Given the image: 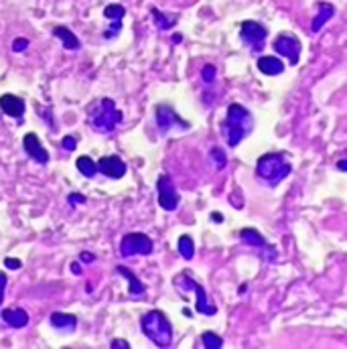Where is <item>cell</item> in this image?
Here are the masks:
<instances>
[{"mask_svg":"<svg viewBox=\"0 0 347 349\" xmlns=\"http://www.w3.org/2000/svg\"><path fill=\"white\" fill-rule=\"evenodd\" d=\"M85 201H88V197L81 195V193H69L67 195V203H71V205H83Z\"/></svg>","mask_w":347,"mask_h":349,"instance_id":"4dcf8cb0","label":"cell"},{"mask_svg":"<svg viewBox=\"0 0 347 349\" xmlns=\"http://www.w3.org/2000/svg\"><path fill=\"white\" fill-rule=\"evenodd\" d=\"M49 323L51 327H55L59 331H65V333H71L77 329V317L69 313H51Z\"/></svg>","mask_w":347,"mask_h":349,"instance_id":"ac0fdd59","label":"cell"},{"mask_svg":"<svg viewBox=\"0 0 347 349\" xmlns=\"http://www.w3.org/2000/svg\"><path fill=\"white\" fill-rule=\"evenodd\" d=\"M0 110L10 118H23L25 116V100L14 94H4L0 96Z\"/></svg>","mask_w":347,"mask_h":349,"instance_id":"4fadbf2b","label":"cell"},{"mask_svg":"<svg viewBox=\"0 0 347 349\" xmlns=\"http://www.w3.org/2000/svg\"><path fill=\"white\" fill-rule=\"evenodd\" d=\"M23 150L27 152V157H31L35 163H39V165H47L49 163V152H47V148L41 144V140H39V136L35 134V132H27L25 136H23Z\"/></svg>","mask_w":347,"mask_h":349,"instance_id":"7c38bea8","label":"cell"},{"mask_svg":"<svg viewBox=\"0 0 347 349\" xmlns=\"http://www.w3.org/2000/svg\"><path fill=\"white\" fill-rule=\"evenodd\" d=\"M209 217H211V222H213V224H224V213H218V211H213Z\"/></svg>","mask_w":347,"mask_h":349,"instance_id":"d590c367","label":"cell"},{"mask_svg":"<svg viewBox=\"0 0 347 349\" xmlns=\"http://www.w3.org/2000/svg\"><path fill=\"white\" fill-rule=\"evenodd\" d=\"M116 272L120 274V276H124L126 280H128V296L130 298H142L144 294H146V287H144V282L130 270V268H126V266H116Z\"/></svg>","mask_w":347,"mask_h":349,"instance_id":"5bb4252c","label":"cell"},{"mask_svg":"<svg viewBox=\"0 0 347 349\" xmlns=\"http://www.w3.org/2000/svg\"><path fill=\"white\" fill-rule=\"evenodd\" d=\"M85 116H88L90 128L98 134H112L122 124V118H124L122 110L116 106V102L112 98L94 100L88 106V110H85Z\"/></svg>","mask_w":347,"mask_h":349,"instance_id":"6da1fadb","label":"cell"},{"mask_svg":"<svg viewBox=\"0 0 347 349\" xmlns=\"http://www.w3.org/2000/svg\"><path fill=\"white\" fill-rule=\"evenodd\" d=\"M4 266L8 270H20L23 268V262H20L18 258H4Z\"/></svg>","mask_w":347,"mask_h":349,"instance_id":"1f68e13d","label":"cell"},{"mask_svg":"<svg viewBox=\"0 0 347 349\" xmlns=\"http://www.w3.org/2000/svg\"><path fill=\"white\" fill-rule=\"evenodd\" d=\"M337 169H339V171H347V161H339V163H337Z\"/></svg>","mask_w":347,"mask_h":349,"instance_id":"74e56055","label":"cell"},{"mask_svg":"<svg viewBox=\"0 0 347 349\" xmlns=\"http://www.w3.org/2000/svg\"><path fill=\"white\" fill-rule=\"evenodd\" d=\"M215 77H218V69H215V65H211V63L203 65V69H201V79H203L205 83H213Z\"/></svg>","mask_w":347,"mask_h":349,"instance_id":"4316f807","label":"cell"},{"mask_svg":"<svg viewBox=\"0 0 347 349\" xmlns=\"http://www.w3.org/2000/svg\"><path fill=\"white\" fill-rule=\"evenodd\" d=\"M173 285H175L177 292H181L183 296L187 292H195V311L201 313V315H207V317H213V315H218V307L211 302L207 291L203 289L201 282L195 280L189 272H181L177 274L175 278H173Z\"/></svg>","mask_w":347,"mask_h":349,"instance_id":"5b68a950","label":"cell"},{"mask_svg":"<svg viewBox=\"0 0 347 349\" xmlns=\"http://www.w3.org/2000/svg\"><path fill=\"white\" fill-rule=\"evenodd\" d=\"M240 239H242L246 246H250V248H268L266 237L260 233L258 230H254V228H244L240 232Z\"/></svg>","mask_w":347,"mask_h":349,"instance_id":"ffe728a7","label":"cell"},{"mask_svg":"<svg viewBox=\"0 0 347 349\" xmlns=\"http://www.w3.org/2000/svg\"><path fill=\"white\" fill-rule=\"evenodd\" d=\"M124 14H126V8L122 6V4H116V2H112V4H108L106 8H104V16L108 18V20H122L124 18Z\"/></svg>","mask_w":347,"mask_h":349,"instance_id":"484cf974","label":"cell"},{"mask_svg":"<svg viewBox=\"0 0 347 349\" xmlns=\"http://www.w3.org/2000/svg\"><path fill=\"white\" fill-rule=\"evenodd\" d=\"M120 31H122V20H120V18H118V20H112L110 29H106V31H104V39H106V41H110V39H114L116 35H120Z\"/></svg>","mask_w":347,"mask_h":349,"instance_id":"83f0119b","label":"cell"},{"mask_svg":"<svg viewBox=\"0 0 347 349\" xmlns=\"http://www.w3.org/2000/svg\"><path fill=\"white\" fill-rule=\"evenodd\" d=\"M79 260L83 262V264H92V262L96 260V256H94L92 252H81V254H79Z\"/></svg>","mask_w":347,"mask_h":349,"instance_id":"836d02e7","label":"cell"},{"mask_svg":"<svg viewBox=\"0 0 347 349\" xmlns=\"http://www.w3.org/2000/svg\"><path fill=\"white\" fill-rule=\"evenodd\" d=\"M177 248H179V254H181L185 260H193V256H195V242H193L191 235H187V233L181 235Z\"/></svg>","mask_w":347,"mask_h":349,"instance_id":"603a6c76","label":"cell"},{"mask_svg":"<svg viewBox=\"0 0 347 349\" xmlns=\"http://www.w3.org/2000/svg\"><path fill=\"white\" fill-rule=\"evenodd\" d=\"M61 146H63V150H67V152H73L75 148H77V140H75V136H63V140H61Z\"/></svg>","mask_w":347,"mask_h":349,"instance_id":"f546056e","label":"cell"},{"mask_svg":"<svg viewBox=\"0 0 347 349\" xmlns=\"http://www.w3.org/2000/svg\"><path fill=\"white\" fill-rule=\"evenodd\" d=\"M96 167H98V173H102L104 177H108V179H122L126 174V171H128L126 163L120 157H116V155L102 157L96 163Z\"/></svg>","mask_w":347,"mask_h":349,"instance_id":"8fae6325","label":"cell"},{"mask_svg":"<svg viewBox=\"0 0 347 349\" xmlns=\"http://www.w3.org/2000/svg\"><path fill=\"white\" fill-rule=\"evenodd\" d=\"M140 329L157 347H171L173 345V325H171L169 317L159 309L146 311L140 317Z\"/></svg>","mask_w":347,"mask_h":349,"instance_id":"277c9868","label":"cell"},{"mask_svg":"<svg viewBox=\"0 0 347 349\" xmlns=\"http://www.w3.org/2000/svg\"><path fill=\"white\" fill-rule=\"evenodd\" d=\"M2 321L12 329H23V327L29 325V313L25 309H4Z\"/></svg>","mask_w":347,"mask_h":349,"instance_id":"d6986e66","label":"cell"},{"mask_svg":"<svg viewBox=\"0 0 347 349\" xmlns=\"http://www.w3.org/2000/svg\"><path fill=\"white\" fill-rule=\"evenodd\" d=\"M201 343H203L205 349H218V347L224 345V339H222L218 333H215V331H205V333L201 335Z\"/></svg>","mask_w":347,"mask_h":349,"instance_id":"cb8c5ba5","label":"cell"},{"mask_svg":"<svg viewBox=\"0 0 347 349\" xmlns=\"http://www.w3.org/2000/svg\"><path fill=\"white\" fill-rule=\"evenodd\" d=\"M6 285H8V278H6V274L0 270V304L4 302V292H6Z\"/></svg>","mask_w":347,"mask_h":349,"instance_id":"d6a6232c","label":"cell"},{"mask_svg":"<svg viewBox=\"0 0 347 349\" xmlns=\"http://www.w3.org/2000/svg\"><path fill=\"white\" fill-rule=\"evenodd\" d=\"M75 167H77V171L83 174V177H88V179H94L96 174H98V167H96V163L88 157V155H83V157H77V161H75Z\"/></svg>","mask_w":347,"mask_h":349,"instance_id":"7402d4cb","label":"cell"},{"mask_svg":"<svg viewBox=\"0 0 347 349\" xmlns=\"http://www.w3.org/2000/svg\"><path fill=\"white\" fill-rule=\"evenodd\" d=\"M272 49L276 51V55H283L285 59H289L290 65H296L300 61L302 45H300L298 37H294L292 33H280V35H276V39L272 41Z\"/></svg>","mask_w":347,"mask_h":349,"instance_id":"30bf717a","label":"cell"},{"mask_svg":"<svg viewBox=\"0 0 347 349\" xmlns=\"http://www.w3.org/2000/svg\"><path fill=\"white\" fill-rule=\"evenodd\" d=\"M69 268H71V272H73V274H75V276H79V274H81V266H79V264H77V262H73V264H71V266H69Z\"/></svg>","mask_w":347,"mask_h":349,"instance_id":"8d00e7d4","label":"cell"},{"mask_svg":"<svg viewBox=\"0 0 347 349\" xmlns=\"http://www.w3.org/2000/svg\"><path fill=\"white\" fill-rule=\"evenodd\" d=\"M292 173L285 152H264L256 163V177L268 187H278Z\"/></svg>","mask_w":347,"mask_h":349,"instance_id":"3957f363","label":"cell"},{"mask_svg":"<svg viewBox=\"0 0 347 349\" xmlns=\"http://www.w3.org/2000/svg\"><path fill=\"white\" fill-rule=\"evenodd\" d=\"M256 67L262 75H268V77H274V75H280L285 71V63L283 59H278L276 55H262L258 57L256 61Z\"/></svg>","mask_w":347,"mask_h":349,"instance_id":"9a60e30c","label":"cell"},{"mask_svg":"<svg viewBox=\"0 0 347 349\" xmlns=\"http://www.w3.org/2000/svg\"><path fill=\"white\" fill-rule=\"evenodd\" d=\"M317 8H319L317 16L313 18V23H311V31L313 33H319L335 16V6L331 2H325V0H321V2H317Z\"/></svg>","mask_w":347,"mask_h":349,"instance_id":"e0dca14e","label":"cell"},{"mask_svg":"<svg viewBox=\"0 0 347 349\" xmlns=\"http://www.w3.org/2000/svg\"><path fill=\"white\" fill-rule=\"evenodd\" d=\"M155 124H157V130L163 136H169L173 132H187V130H191V124L185 118H181L171 104H159L155 108Z\"/></svg>","mask_w":347,"mask_h":349,"instance_id":"8992f818","label":"cell"},{"mask_svg":"<svg viewBox=\"0 0 347 349\" xmlns=\"http://www.w3.org/2000/svg\"><path fill=\"white\" fill-rule=\"evenodd\" d=\"M155 250V244L146 233L142 232H130L122 237L120 242V256L130 258V256H150Z\"/></svg>","mask_w":347,"mask_h":349,"instance_id":"52a82bcc","label":"cell"},{"mask_svg":"<svg viewBox=\"0 0 347 349\" xmlns=\"http://www.w3.org/2000/svg\"><path fill=\"white\" fill-rule=\"evenodd\" d=\"M209 157H211V163H213V167L218 169V171L226 169V165H228V159H226V152H224V148H220V146H213V148L209 150Z\"/></svg>","mask_w":347,"mask_h":349,"instance_id":"d4e9b609","label":"cell"},{"mask_svg":"<svg viewBox=\"0 0 347 349\" xmlns=\"http://www.w3.org/2000/svg\"><path fill=\"white\" fill-rule=\"evenodd\" d=\"M181 39H183V37H181V35H179V33H177V35H173V41H175V43H179V41H181Z\"/></svg>","mask_w":347,"mask_h":349,"instance_id":"f35d334b","label":"cell"},{"mask_svg":"<svg viewBox=\"0 0 347 349\" xmlns=\"http://www.w3.org/2000/svg\"><path fill=\"white\" fill-rule=\"evenodd\" d=\"M222 130H224V136L228 140V146L235 148V146H240V142L254 130V116L242 104H230Z\"/></svg>","mask_w":347,"mask_h":349,"instance_id":"7a4b0ae2","label":"cell"},{"mask_svg":"<svg viewBox=\"0 0 347 349\" xmlns=\"http://www.w3.org/2000/svg\"><path fill=\"white\" fill-rule=\"evenodd\" d=\"M110 347H114V349H118V347H124V349H130V343H128V341H124V339H114V341L110 343Z\"/></svg>","mask_w":347,"mask_h":349,"instance_id":"e575fe53","label":"cell"},{"mask_svg":"<svg viewBox=\"0 0 347 349\" xmlns=\"http://www.w3.org/2000/svg\"><path fill=\"white\" fill-rule=\"evenodd\" d=\"M268 37V29L258 20H244L240 25V39L250 51H262Z\"/></svg>","mask_w":347,"mask_h":349,"instance_id":"9c48e42d","label":"cell"},{"mask_svg":"<svg viewBox=\"0 0 347 349\" xmlns=\"http://www.w3.org/2000/svg\"><path fill=\"white\" fill-rule=\"evenodd\" d=\"M10 49H12L14 53H23V51H27V49H29V39H25V37H16V39L12 41Z\"/></svg>","mask_w":347,"mask_h":349,"instance_id":"f1b7e54d","label":"cell"},{"mask_svg":"<svg viewBox=\"0 0 347 349\" xmlns=\"http://www.w3.org/2000/svg\"><path fill=\"white\" fill-rule=\"evenodd\" d=\"M150 14H153V18H155V25H157V29L159 31H169V29H173L177 25V20H179V16L177 14H163L159 8H150Z\"/></svg>","mask_w":347,"mask_h":349,"instance_id":"44dd1931","label":"cell"},{"mask_svg":"<svg viewBox=\"0 0 347 349\" xmlns=\"http://www.w3.org/2000/svg\"><path fill=\"white\" fill-rule=\"evenodd\" d=\"M157 199H159V205L165 211H177V207L181 203V195L177 191V185H175V181H173V177L169 173L159 174V179H157Z\"/></svg>","mask_w":347,"mask_h":349,"instance_id":"ba28073f","label":"cell"},{"mask_svg":"<svg viewBox=\"0 0 347 349\" xmlns=\"http://www.w3.org/2000/svg\"><path fill=\"white\" fill-rule=\"evenodd\" d=\"M53 37L61 41V45L63 49H67V51H79L81 49V41L77 39V35L67 29V27H63V25H57L53 27Z\"/></svg>","mask_w":347,"mask_h":349,"instance_id":"2e32d148","label":"cell"}]
</instances>
